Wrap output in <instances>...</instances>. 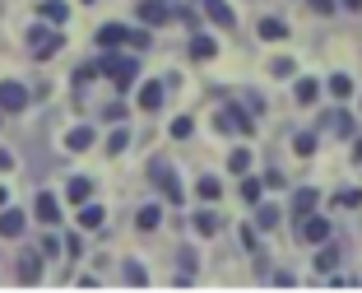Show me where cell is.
<instances>
[{"mask_svg": "<svg viewBox=\"0 0 362 293\" xmlns=\"http://www.w3.org/2000/svg\"><path fill=\"white\" fill-rule=\"evenodd\" d=\"M316 98H320V84H316V79H298V103H302V108H307V103H316Z\"/></svg>", "mask_w": 362, "mask_h": 293, "instance_id": "484cf974", "label": "cell"}, {"mask_svg": "<svg viewBox=\"0 0 362 293\" xmlns=\"http://www.w3.org/2000/svg\"><path fill=\"white\" fill-rule=\"evenodd\" d=\"M330 93H334V98H353V79H349V75H334V79H330Z\"/></svg>", "mask_w": 362, "mask_h": 293, "instance_id": "f1b7e54d", "label": "cell"}, {"mask_svg": "<svg viewBox=\"0 0 362 293\" xmlns=\"http://www.w3.org/2000/svg\"><path fill=\"white\" fill-rule=\"evenodd\" d=\"M260 182H265V186H274V191H279V186H284V173H279V168H274V173H265V177H260Z\"/></svg>", "mask_w": 362, "mask_h": 293, "instance_id": "74e56055", "label": "cell"}, {"mask_svg": "<svg viewBox=\"0 0 362 293\" xmlns=\"http://www.w3.org/2000/svg\"><path fill=\"white\" fill-rule=\"evenodd\" d=\"M200 5H204V14H209L218 28H233V10H228L223 0H200Z\"/></svg>", "mask_w": 362, "mask_h": 293, "instance_id": "2e32d148", "label": "cell"}, {"mask_svg": "<svg viewBox=\"0 0 362 293\" xmlns=\"http://www.w3.org/2000/svg\"><path fill=\"white\" fill-rule=\"evenodd\" d=\"M228 168H233V173H246V168H251V149H233Z\"/></svg>", "mask_w": 362, "mask_h": 293, "instance_id": "4dcf8cb0", "label": "cell"}, {"mask_svg": "<svg viewBox=\"0 0 362 293\" xmlns=\"http://www.w3.org/2000/svg\"><path fill=\"white\" fill-rule=\"evenodd\" d=\"M260 38H265V42H284V38H288V23L284 19H260Z\"/></svg>", "mask_w": 362, "mask_h": 293, "instance_id": "44dd1931", "label": "cell"}, {"mask_svg": "<svg viewBox=\"0 0 362 293\" xmlns=\"http://www.w3.org/2000/svg\"><path fill=\"white\" fill-rule=\"evenodd\" d=\"M84 5H93V0H84Z\"/></svg>", "mask_w": 362, "mask_h": 293, "instance_id": "7bdbcfd3", "label": "cell"}, {"mask_svg": "<svg viewBox=\"0 0 362 293\" xmlns=\"http://www.w3.org/2000/svg\"><path fill=\"white\" fill-rule=\"evenodd\" d=\"M10 168H14V154H10V149H0V173H10Z\"/></svg>", "mask_w": 362, "mask_h": 293, "instance_id": "f35d334b", "label": "cell"}, {"mask_svg": "<svg viewBox=\"0 0 362 293\" xmlns=\"http://www.w3.org/2000/svg\"><path fill=\"white\" fill-rule=\"evenodd\" d=\"M5 200H10V191H5V186H0V205H5Z\"/></svg>", "mask_w": 362, "mask_h": 293, "instance_id": "b9f144b4", "label": "cell"}, {"mask_svg": "<svg viewBox=\"0 0 362 293\" xmlns=\"http://www.w3.org/2000/svg\"><path fill=\"white\" fill-rule=\"evenodd\" d=\"M195 195H200V200H218L223 186H218V177H200V182H195Z\"/></svg>", "mask_w": 362, "mask_h": 293, "instance_id": "d4e9b609", "label": "cell"}, {"mask_svg": "<svg viewBox=\"0 0 362 293\" xmlns=\"http://www.w3.org/2000/svg\"><path fill=\"white\" fill-rule=\"evenodd\" d=\"M334 205H339V209H358L362 205V191H339V195H334Z\"/></svg>", "mask_w": 362, "mask_h": 293, "instance_id": "1f68e13d", "label": "cell"}, {"mask_svg": "<svg viewBox=\"0 0 362 293\" xmlns=\"http://www.w3.org/2000/svg\"><path fill=\"white\" fill-rule=\"evenodd\" d=\"M353 163H362V140H353Z\"/></svg>", "mask_w": 362, "mask_h": 293, "instance_id": "60d3db41", "label": "cell"}, {"mask_svg": "<svg viewBox=\"0 0 362 293\" xmlns=\"http://www.w3.org/2000/svg\"><path fill=\"white\" fill-rule=\"evenodd\" d=\"M298 238H302V242H311V247H320V242L330 238V219H320V214H302Z\"/></svg>", "mask_w": 362, "mask_h": 293, "instance_id": "5b68a950", "label": "cell"}, {"mask_svg": "<svg viewBox=\"0 0 362 293\" xmlns=\"http://www.w3.org/2000/svg\"><path fill=\"white\" fill-rule=\"evenodd\" d=\"M334 265H339V247L325 238V242H320V251H316V270H334Z\"/></svg>", "mask_w": 362, "mask_h": 293, "instance_id": "d6986e66", "label": "cell"}, {"mask_svg": "<svg viewBox=\"0 0 362 293\" xmlns=\"http://www.w3.org/2000/svg\"><path fill=\"white\" fill-rule=\"evenodd\" d=\"M23 228H28V214H23V209L0 205V238H23Z\"/></svg>", "mask_w": 362, "mask_h": 293, "instance_id": "ba28073f", "label": "cell"}, {"mask_svg": "<svg viewBox=\"0 0 362 293\" xmlns=\"http://www.w3.org/2000/svg\"><path fill=\"white\" fill-rule=\"evenodd\" d=\"M149 177H153V186L168 195V205H181V200H186V191H181V182H177V173H172L163 159H153V163H149Z\"/></svg>", "mask_w": 362, "mask_h": 293, "instance_id": "3957f363", "label": "cell"}, {"mask_svg": "<svg viewBox=\"0 0 362 293\" xmlns=\"http://www.w3.org/2000/svg\"><path fill=\"white\" fill-rule=\"evenodd\" d=\"M214 52H218V42H214L209 33H195V38H191V56H195V61H209Z\"/></svg>", "mask_w": 362, "mask_h": 293, "instance_id": "ac0fdd59", "label": "cell"}, {"mask_svg": "<svg viewBox=\"0 0 362 293\" xmlns=\"http://www.w3.org/2000/svg\"><path fill=\"white\" fill-rule=\"evenodd\" d=\"M19 280L23 284H37V280H42V256H37V251H28V256L19 260Z\"/></svg>", "mask_w": 362, "mask_h": 293, "instance_id": "5bb4252c", "label": "cell"}, {"mask_svg": "<svg viewBox=\"0 0 362 293\" xmlns=\"http://www.w3.org/2000/svg\"><path fill=\"white\" fill-rule=\"evenodd\" d=\"M191 224H195V233H200V238H214V233L223 228V224H218V214H214V209H200V214H195Z\"/></svg>", "mask_w": 362, "mask_h": 293, "instance_id": "e0dca14e", "label": "cell"}, {"mask_svg": "<svg viewBox=\"0 0 362 293\" xmlns=\"http://www.w3.org/2000/svg\"><path fill=\"white\" fill-rule=\"evenodd\" d=\"M293 149H298L302 159H311V154H316V135H311V130H302L298 140H293Z\"/></svg>", "mask_w": 362, "mask_h": 293, "instance_id": "83f0119b", "label": "cell"}, {"mask_svg": "<svg viewBox=\"0 0 362 293\" xmlns=\"http://www.w3.org/2000/svg\"><path fill=\"white\" fill-rule=\"evenodd\" d=\"M65 195H70L75 205H84L88 195H93V182H88V177H70V186H65Z\"/></svg>", "mask_w": 362, "mask_h": 293, "instance_id": "ffe728a7", "label": "cell"}, {"mask_svg": "<svg viewBox=\"0 0 362 293\" xmlns=\"http://www.w3.org/2000/svg\"><path fill=\"white\" fill-rule=\"evenodd\" d=\"M23 108H28V88L19 79H5L0 84V112H23Z\"/></svg>", "mask_w": 362, "mask_h": 293, "instance_id": "8992f818", "label": "cell"}, {"mask_svg": "<svg viewBox=\"0 0 362 293\" xmlns=\"http://www.w3.org/2000/svg\"><path fill=\"white\" fill-rule=\"evenodd\" d=\"M135 14L149 23V28H158V23H168V19H172V10L163 5V0H139V10H135Z\"/></svg>", "mask_w": 362, "mask_h": 293, "instance_id": "30bf717a", "label": "cell"}, {"mask_svg": "<svg viewBox=\"0 0 362 293\" xmlns=\"http://www.w3.org/2000/svg\"><path fill=\"white\" fill-rule=\"evenodd\" d=\"M334 5H344V10H362V0H334Z\"/></svg>", "mask_w": 362, "mask_h": 293, "instance_id": "ab89813d", "label": "cell"}, {"mask_svg": "<svg viewBox=\"0 0 362 293\" xmlns=\"http://www.w3.org/2000/svg\"><path fill=\"white\" fill-rule=\"evenodd\" d=\"M311 209H316V191H311V186H302V191L298 195H293V214H311Z\"/></svg>", "mask_w": 362, "mask_h": 293, "instance_id": "603a6c76", "label": "cell"}, {"mask_svg": "<svg viewBox=\"0 0 362 293\" xmlns=\"http://www.w3.org/2000/svg\"><path fill=\"white\" fill-rule=\"evenodd\" d=\"M65 47V38L56 33V23H33L28 28V52L37 56V61H47V56H56Z\"/></svg>", "mask_w": 362, "mask_h": 293, "instance_id": "7a4b0ae2", "label": "cell"}, {"mask_svg": "<svg viewBox=\"0 0 362 293\" xmlns=\"http://www.w3.org/2000/svg\"><path fill=\"white\" fill-rule=\"evenodd\" d=\"M130 47H139V52H144V47H149V33H144V28H130Z\"/></svg>", "mask_w": 362, "mask_h": 293, "instance_id": "d590c367", "label": "cell"}, {"mask_svg": "<svg viewBox=\"0 0 362 293\" xmlns=\"http://www.w3.org/2000/svg\"><path fill=\"white\" fill-rule=\"evenodd\" d=\"M98 47H103V52L130 47V28H126V23H103V28H98Z\"/></svg>", "mask_w": 362, "mask_h": 293, "instance_id": "52a82bcc", "label": "cell"}, {"mask_svg": "<svg viewBox=\"0 0 362 293\" xmlns=\"http://www.w3.org/2000/svg\"><path fill=\"white\" fill-rule=\"evenodd\" d=\"M88 144H93V126H75L70 135H65V149L70 154H84Z\"/></svg>", "mask_w": 362, "mask_h": 293, "instance_id": "9a60e30c", "label": "cell"}, {"mask_svg": "<svg viewBox=\"0 0 362 293\" xmlns=\"http://www.w3.org/2000/svg\"><path fill=\"white\" fill-rule=\"evenodd\" d=\"M163 93H168V84H163V79H149V84L139 88V108H144V112H158L163 108Z\"/></svg>", "mask_w": 362, "mask_h": 293, "instance_id": "8fae6325", "label": "cell"}, {"mask_svg": "<svg viewBox=\"0 0 362 293\" xmlns=\"http://www.w3.org/2000/svg\"><path fill=\"white\" fill-rule=\"evenodd\" d=\"M218 130H242V135H251V130H256V112H242L237 108V103H228L223 112H218Z\"/></svg>", "mask_w": 362, "mask_h": 293, "instance_id": "277c9868", "label": "cell"}, {"mask_svg": "<svg viewBox=\"0 0 362 293\" xmlns=\"http://www.w3.org/2000/svg\"><path fill=\"white\" fill-rule=\"evenodd\" d=\"M130 144V130H112V140H107V154H121Z\"/></svg>", "mask_w": 362, "mask_h": 293, "instance_id": "d6a6232c", "label": "cell"}, {"mask_svg": "<svg viewBox=\"0 0 362 293\" xmlns=\"http://www.w3.org/2000/svg\"><path fill=\"white\" fill-rule=\"evenodd\" d=\"M293 70H298V65L288 61V56H279V61H274V75H279V79H288V75H293Z\"/></svg>", "mask_w": 362, "mask_h": 293, "instance_id": "e575fe53", "label": "cell"}, {"mask_svg": "<svg viewBox=\"0 0 362 293\" xmlns=\"http://www.w3.org/2000/svg\"><path fill=\"white\" fill-rule=\"evenodd\" d=\"M260 191H265V182H256V177L242 173V200L246 205H260Z\"/></svg>", "mask_w": 362, "mask_h": 293, "instance_id": "cb8c5ba5", "label": "cell"}, {"mask_svg": "<svg viewBox=\"0 0 362 293\" xmlns=\"http://www.w3.org/2000/svg\"><path fill=\"white\" fill-rule=\"evenodd\" d=\"M37 14H42V23H56V28H61V23L70 19V5H65V0H42Z\"/></svg>", "mask_w": 362, "mask_h": 293, "instance_id": "7c38bea8", "label": "cell"}, {"mask_svg": "<svg viewBox=\"0 0 362 293\" xmlns=\"http://www.w3.org/2000/svg\"><path fill=\"white\" fill-rule=\"evenodd\" d=\"M256 224H260V228H279V209H274V205H260V209H256Z\"/></svg>", "mask_w": 362, "mask_h": 293, "instance_id": "f546056e", "label": "cell"}, {"mask_svg": "<svg viewBox=\"0 0 362 293\" xmlns=\"http://www.w3.org/2000/svg\"><path fill=\"white\" fill-rule=\"evenodd\" d=\"M103 219H107L103 205H93V200H84V205H79V228H88V233H93V228H103Z\"/></svg>", "mask_w": 362, "mask_h": 293, "instance_id": "4fadbf2b", "label": "cell"}, {"mask_svg": "<svg viewBox=\"0 0 362 293\" xmlns=\"http://www.w3.org/2000/svg\"><path fill=\"white\" fill-rule=\"evenodd\" d=\"M33 214H37V224L56 228V224H61V205H56V195H52V191H42L37 200H33Z\"/></svg>", "mask_w": 362, "mask_h": 293, "instance_id": "9c48e42d", "label": "cell"}, {"mask_svg": "<svg viewBox=\"0 0 362 293\" xmlns=\"http://www.w3.org/2000/svg\"><path fill=\"white\" fill-rule=\"evenodd\" d=\"M135 224H139V233H153V228L163 224V209H158V205H144V209L135 214Z\"/></svg>", "mask_w": 362, "mask_h": 293, "instance_id": "7402d4cb", "label": "cell"}, {"mask_svg": "<svg viewBox=\"0 0 362 293\" xmlns=\"http://www.w3.org/2000/svg\"><path fill=\"white\" fill-rule=\"evenodd\" d=\"M307 5H311L316 14H334V0H307Z\"/></svg>", "mask_w": 362, "mask_h": 293, "instance_id": "8d00e7d4", "label": "cell"}, {"mask_svg": "<svg viewBox=\"0 0 362 293\" xmlns=\"http://www.w3.org/2000/svg\"><path fill=\"white\" fill-rule=\"evenodd\" d=\"M325 126L339 130V135H353V117H349V112H330V117H325Z\"/></svg>", "mask_w": 362, "mask_h": 293, "instance_id": "4316f807", "label": "cell"}, {"mask_svg": "<svg viewBox=\"0 0 362 293\" xmlns=\"http://www.w3.org/2000/svg\"><path fill=\"white\" fill-rule=\"evenodd\" d=\"M191 130H195V121H191V117H177V121H172V135H177V140H186Z\"/></svg>", "mask_w": 362, "mask_h": 293, "instance_id": "836d02e7", "label": "cell"}, {"mask_svg": "<svg viewBox=\"0 0 362 293\" xmlns=\"http://www.w3.org/2000/svg\"><path fill=\"white\" fill-rule=\"evenodd\" d=\"M195 5H200V0H195Z\"/></svg>", "mask_w": 362, "mask_h": 293, "instance_id": "ee69618b", "label": "cell"}, {"mask_svg": "<svg viewBox=\"0 0 362 293\" xmlns=\"http://www.w3.org/2000/svg\"><path fill=\"white\" fill-rule=\"evenodd\" d=\"M93 70H98V75H107L112 84L121 88V93H126V88L139 79V61H135V56H121V52H103L93 61Z\"/></svg>", "mask_w": 362, "mask_h": 293, "instance_id": "6da1fadb", "label": "cell"}]
</instances>
